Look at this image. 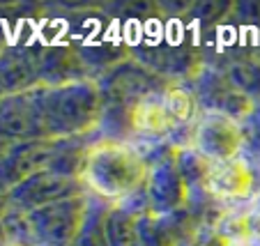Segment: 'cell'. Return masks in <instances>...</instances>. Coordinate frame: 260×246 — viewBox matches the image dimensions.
<instances>
[{
  "label": "cell",
  "mask_w": 260,
  "mask_h": 246,
  "mask_svg": "<svg viewBox=\"0 0 260 246\" xmlns=\"http://www.w3.org/2000/svg\"><path fill=\"white\" fill-rule=\"evenodd\" d=\"M180 246H198L196 244V241H193V237H191V239H187V241H182V244Z\"/></svg>",
  "instance_id": "17"
},
{
  "label": "cell",
  "mask_w": 260,
  "mask_h": 246,
  "mask_svg": "<svg viewBox=\"0 0 260 246\" xmlns=\"http://www.w3.org/2000/svg\"><path fill=\"white\" fill-rule=\"evenodd\" d=\"M0 76H3V97L7 94H23L40 88V64L30 44H7L0 60Z\"/></svg>",
  "instance_id": "10"
},
{
  "label": "cell",
  "mask_w": 260,
  "mask_h": 246,
  "mask_svg": "<svg viewBox=\"0 0 260 246\" xmlns=\"http://www.w3.org/2000/svg\"><path fill=\"white\" fill-rule=\"evenodd\" d=\"M244 131H246V145L260 148V103H255L251 118L244 122Z\"/></svg>",
  "instance_id": "16"
},
{
  "label": "cell",
  "mask_w": 260,
  "mask_h": 246,
  "mask_svg": "<svg viewBox=\"0 0 260 246\" xmlns=\"http://www.w3.org/2000/svg\"><path fill=\"white\" fill-rule=\"evenodd\" d=\"M147 178V163L129 143L99 140L90 148L81 180L88 196L118 205L138 189Z\"/></svg>",
  "instance_id": "2"
},
{
  "label": "cell",
  "mask_w": 260,
  "mask_h": 246,
  "mask_svg": "<svg viewBox=\"0 0 260 246\" xmlns=\"http://www.w3.org/2000/svg\"><path fill=\"white\" fill-rule=\"evenodd\" d=\"M0 138H3V148L49 138L32 90L23 94L3 97L0 101Z\"/></svg>",
  "instance_id": "9"
},
{
  "label": "cell",
  "mask_w": 260,
  "mask_h": 246,
  "mask_svg": "<svg viewBox=\"0 0 260 246\" xmlns=\"http://www.w3.org/2000/svg\"><path fill=\"white\" fill-rule=\"evenodd\" d=\"M83 196H88V191H85V184L81 178H69V175L55 170H42L12 187L10 191H3V205L5 209L28 214L40 207Z\"/></svg>",
  "instance_id": "3"
},
{
  "label": "cell",
  "mask_w": 260,
  "mask_h": 246,
  "mask_svg": "<svg viewBox=\"0 0 260 246\" xmlns=\"http://www.w3.org/2000/svg\"><path fill=\"white\" fill-rule=\"evenodd\" d=\"M85 205H88V196L28 212V223L32 228L35 241L40 246H69L83 223Z\"/></svg>",
  "instance_id": "7"
},
{
  "label": "cell",
  "mask_w": 260,
  "mask_h": 246,
  "mask_svg": "<svg viewBox=\"0 0 260 246\" xmlns=\"http://www.w3.org/2000/svg\"><path fill=\"white\" fill-rule=\"evenodd\" d=\"M32 94L49 138H88L97 133L104 115V97L94 79L40 85Z\"/></svg>",
  "instance_id": "1"
},
{
  "label": "cell",
  "mask_w": 260,
  "mask_h": 246,
  "mask_svg": "<svg viewBox=\"0 0 260 246\" xmlns=\"http://www.w3.org/2000/svg\"><path fill=\"white\" fill-rule=\"evenodd\" d=\"M184 85L191 90L201 113L223 115V118H231L235 122L244 124L255 109V103L249 97L231 88L228 81L216 69L205 67V64H201L198 72L191 76V81Z\"/></svg>",
  "instance_id": "4"
},
{
  "label": "cell",
  "mask_w": 260,
  "mask_h": 246,
  "mask_svg": "<svg viewBox=\"0 0 260 246\" xmlns=\"http://www.w3.org/2000/svg\"><path fill=\"white\" fill-rule=\"evenodd\" d=\"M141 212H136L134 207L118 202V205H111L106 214V241L108 246H134L136 241V223Z\"/></svg>",
  "instance_id": "13"
},
{
  "label": "cell",
  "mask_w": 260,
  "mask_h": 246,
  "mask_svg": "<svg viewBox=\"0 0 260 246\" xmlns=\"http://www.w3.org/2000/svg\"><path fill=\"white\" fill-rule=\"evenodd\" d=\"M143 189L147 198V209L154 217L177 214L189 207V189L175 163V154L147 166V178Z\"/></svg>",
  "instance_id": "8"
},
{
  "label": "cell",
  "mask_w": 260,
  "mask_h": 246,
  "mask_svg": "<svg viewBox=\"0 0 260 246\" xmlns=\"http://www.w3.org/2000/svg\"><path fill=\"white\" fill-rule=\"evenodd\" d=\"M67 138H44V140H30L3 148L0 159V184L3 191H10L19 182L32 178L42 170H49L58 154L62 152Z\"/></svg>",
  "instance_id": "6"
},
{
  "label": "cell",
  "mask_w": 260,
  "mask_h": 246,
  "mask_svg": "<svg viewBox=\"0 0 260 246\" xmlns=\"http://www.w3.org/2000/svg\"><path fill=\"white\" fill-rule=\"evenodd\" d=\"M231 19L246 30H260V3H255V0L233 3Z\"/></svg>",
  "instance_id": "15"
},
{
  "label": "cell",
  "mask_w": 260,
  "mask_h": 246,
  "mask_svg": "<svg viewBox=\"0 0 260 246\" xmlns=\"http://www.w3.org/2000/svg\"><path fill=\"white\" fill-rule=\"evenodd\" d=\"M175 163L180 168L184 182H187L189 196L207 191V180H210L212 163L203 154H198L191 145H187V148H180L175 152Z\"/></svg>",
  "instance_id": "14"
},
{
  "label": "cell",
  "mask_w": 260,
  "mask_h": 246,
  "mask_svg": "<svg viewBox=\"0 0 260 246\" xmlns=\"http://www.w3.org/2000/svg\"><path fill=\"white\" fill-rule=\"evenodd\" d=\"M231 246H242V244H231Z\"/></svg>",
  "instance_id": "18"
},
{
  "label": "cell",
  "mask_w": 260,
  "mask_h": 246,
  "mask_svg": "<svg viewBox=\"0 0 260 246\" xmlns=\"http://www.w3.org/2000/svg\"><path fill=\"white\" fill-rule=\"evenodd\" d=\"M111 209V202L102 200V198L88 196V205H85L83 223H81L79 232L74 237L69 246H108L106 241V214Z\"/></svg>",
  "instance_id": "12"
},
{
  "label": "cell",
  "mask_w": 260,
  "mask_h": 246,
  "mask_svg": "<svg viewBox=\"0 0 260 246\" xmlns=\"http://www.w3.org/2000/svg\"><path fill=\"white\" fill-rule=\"evenodd\" d=\"M191 148L210 163H226L246 150L244 124L214 113H201L191 127Z\"/></svg>",
  "instance_id": "5"
},
{
  "label": "cell",
  "mask_w": 260,
  "mask_h": 246,
  "mask_svg": "<svg viewBox=\"0 0 260 246\" xmlns=\"http://www.w3.org/2000/svg\"><path fill=\"white\" fill-rule=\"evenodd\" d=\"M205 67L216 69L231 88H235L240 94L249 97L253 103H260V60L251 51H237V53L219 55L207 62Z\"/></svg>",
  "instance_id": "11"
}]
</instances>
